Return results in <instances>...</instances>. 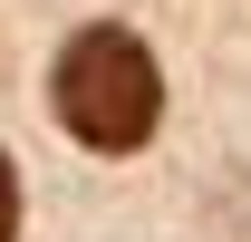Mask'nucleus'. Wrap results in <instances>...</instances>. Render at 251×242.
Here are the masks:
<instances>
[{
    "mask_svg": "<svg viewBox=\"0 0 251 242\" xmlns=\"http://www.w3.org/2000/svg\"><path fill=\"white\" fill-rule=\"evenodd\" d=\"M58 126L77 136V146L97 155H126V146H145L164 117V78H155V49L135 30H77L58 49Z\"/></svg>",
    "mask_w": 251,
    "mask_h": 242,
    "instance_id": "f257e3e1",
    "label": "nucleus"
},
{
    "mask_svg": "<svg viewBox=\"0 0 251 242\" xmlns=\"http://www.w3.org/2000/svg\"><path fill=\"white\" fill-rule=\"evenodd\" d=\"M20 233V175H10V155H0V242Z\"/></svg>",
    "mask_w": 251,
    "mask_h": 242,
    "instance_id": "f03ea898",
    "label": "nucleus"
}]
</instances>
